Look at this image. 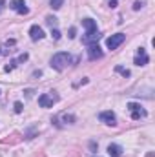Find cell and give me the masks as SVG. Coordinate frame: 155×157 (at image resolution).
I'll use <instances>...</instances> for the list:
<instances>
[{
  "label": "cell",
  "instance_id": "cell-13",
  "mask_svg": "<svg viewBox=\"0 0 155 157\" xmlns=\"http://www.w3.org/2000/svg\"><path fill=\"white\" fill-rule=\"evenodd\" d=\"M108 154H110V157H119L122 154V148L119 144H110L108 146Z\"/></svg>",
  "mask_w": 155,
  "mask_h": 157
},
{
  "label": "cell",
  "instance_id": "cell-17",
  "mask_svg": "<svg viewBox=\"0 0 155 157\" xmlns=\"http://www.w3.org/2000/svg\"><path fill=\"white\" fill-rule=\"evenodd\" d=\"M51 37H53L55 40H59V39H60V31H59L57 28H55V29H51Z\"/></svg>",
  "mask_w": 155,
  "mask_h": 157
},
{
  "label": "cell",
  "instance_id": "cell-16",
  "mask_svg": "<svg viewBox=\"0 0 155 157\" xmlns=\"http://www.w3.org/2000/svg\"><path fill=\"white\" fill-rule=\"evenodd\" d=\"M46 22H47L51 28H53V26H57V18H55V17H47V18H46Z\"/></svg>",
  "mask_w": 155,
  "mask_h": 157
},
{
  "label": "cell",
  "instance_id": "cell-11",
  "mask_svg": "<svg viewBox=\"0 0 155 157\" xmlns=\"http://www.w3.org/2000/svg\"><path fill=\"white\" fill-rule=\"evenodd\" d=\"M29 37H31V40L44 39V31H42V28H39V26H31V29H29Z\"/></svg>",
  "mask_w": 155,
  "mask_h": 157
},
{
  "label": "cell",
  "instance_id": "cell-15",
  "mask_svg": "<svg viewBox=\"0 0 155 157\" xmlns=\"http://www.w3.org/2000/svg\"><path fill=\"white\" fill-rule=\"evenodd\" d=\"M115 71H119L122 77H130V70H126V68H122V66H117Z\"/></svg>",
  "mask_w": 155,
  "mask_h": 157
},
{
  "label": "cell",
  "instance_id": "cell-12",
  "mask_svg": "<svg viewBox=\"0 0 155 157\" xmlns=\"http://www.w3.org/2000/svg\"><path fill=\"white\" fill-rule=\"evenodd\" d=\"M26 60H28V53H22V55H20L18 59H17V60H11V64H7V66H6L4 70H6V71H11L13 68H17V66H18L20 62H26Z\"/></svg>",
  "mask_w": 155,
  "mask_h": 157
},
{
  "label": "cell",
  "instance_id": "cell-2",
  "mask_svg": "<svg viewBox=\"0 0 155 157\" xmlns=\"http://www.w3.org/2000/svg\"><path fill=\"white\" fill-rule=\"evenodd\" d=\"M55 91H49V93H42L39 97V104L42 108H53V104L59 101V97L57 95H53Z\"/></svg>",
  "mask_w": 155,
  "mask_h": 157
},
{
  "label": "cell",
  "instance_id": "cell-8",
  "mask_svg": "<svg viewBox=\"0 0 155 157\" xmlns=\"http://www.w3.org/2000/svg\"><path fill=\"white\" fill-rule=\"evenodd\" d=\"M99 119L104 122V124H108V126H115L117 124V117L113 112H102L100 115H99Z\"/></svg>",
  "mask_w": 155,
  "mask_h": 157
},
{
  "label": "cell",
  "instance_id": "cell-4",
  "mask_svg": "<svg viewBox=\"0 0 155 157\" xmlns=\"http://www.w3.org/2000/svg\"><path fill=\"white\" fill-rule=\"evenodd\" d=\"M124 40H126V35H124V33H115V35L108 37V40H106V46H108L110 49H117V48H119Z\"/></svg>",
  "mask_w": 155,
  "mask_h": 157
},
{
  "label": "cell",
  "instance_id": "cell-3",
  "mask_svg": "<svg viewBox=\"0 0 155 157\" xmlns=\"http://www.w3.org/2000/svg\"><path fill=\"white\" fill-rule=\"evenodd\" d=\"M128 110H130L133 121H139V119L146 117V110H144L141 104H137V102H130V104H128Z\"/></svg>",
  "mask_w": 155,
  "mask_h": 157
},
{
  "label": "cell",
  "instance_id": "cell-21",
  "mask_svg": "<svg viewBox=\"0 0 155 157\" xmlns=\"http://www.w3.org/2000/svg\"><path fill=\"white\" fill-rule=\"evenodd\" d=\"M70 37H71V39L75 37V28H71V29H70Z\"/></svg>",
  "mask_w": 155,
  "mask_h": 157
},
{
  "label": "cell",
  "instance_id": "cell-5",
  "mask_svg": "<svg viewBox=\"0 0 155 157\" xmlns=\"http://www.w3.org/2000/svg\"><path fill=\"white\" fill-rule=\"evenodd\" d=\"M88 59H89V60H97V59H102V49H100V46H99L97 42L88 46Z\"/></svg>",
  "mask_w": 155,
  "mask_h": 157
},
{
  "label": "cell",
  "instance_id": "cell-19",
  "mask_svg": "<svg viewBox=\"0 0 155 157\" xmlns=\"http://www.w3.org/2000/svg\"><path fill=\"white\" fill-rule=\"evenodd\" d=\"M141 7H142V2H135L133 4V9H141Z\"/></svg>",
  "mask_w": 155,
  "mask_h": 157
},
{
  "label": "cell",
  "instance_id": "cell-10",
  "mask_svg": "<svg viewBox=\"0 0 155 157\" xmlns=\"http://www.w3.org/2000/svg\"><path fill=\"white\" fill-rule=\"evenodd\" d=\"M82 26L86 28V33H95V31H99V29H97V22H95L93 18H84V20H82Z\"/></svg>",
  "mask_w": 155,
  "mask_h": 157
},
{
  "label": "cell",
  "instance_id": "cell-14",
  "mask_svg": "<svg viewBox=\"0 0 155 157\" xmlns=\"http://www.w3.org/2000/svg\"><path fill=\"white\" fill-rule=\"evenodd\" d=\"M49 4H51V7H53V9H60V7H62V4H64V0H49Z\"/></svg>",
  "mask_w": 155,
  "mask_h": 157
},
{
  "label": "cell",
  "instance_id": "cell-20",
  "mask_svg": "<svg viewBox=\"0 0 155 157\" xmlns=\"http://www.w3.org/2000/svg\"><path fill=\"white\" fill-rule=\"evenodd\" d=\"M108 4H110V7H115V6H117V0H108Z\"/></svg>",
  "mask_w": 155,
  "mask_h": 157
},
{
  "label": "cell",
  "instance_id": "cell-18",
  "mask_svg": "<svg viewBox=\"0 0 155 157\" xmlns=\"http://www.w3.org/2000/svg\"><path fill=\"white\" fill-rule=\"evenodd\" d=\"M15 112H17V113L22 112V102H15Z\"/></svg>",
  "mask_w": 155,
  "mask_h": 157
},
{
  "label": "cell",
  "instance_id": "cell-6",
  "mask_svg": "<svg viewBox=\"0 0 155 157\" xmlns=\"http://www.w3.org/2000/svg\"><path fill=\"white\" fill-rule=\"evenodd\" d=\"M148 60H150V57H148V53H146V49L144 48H139L137 49V55H135V64L137 66H146L148 64Z\"/></svg>",
  "mask_w": 155,
  "mask_h": 157
},
{
  "label": "cell",
  "instance_id": "cell-7",
  "mask_svg": "<svg viewBox=\"0 0 155 157\" xmlns=\"http://www.w3.org/2000/svg\"><path fill=\"white\" fill-rule=\"evenodd\" d=\"M9 6H11L13 11H17V13H20V15H28V13H29V9H28V6H26L24 0H13Z\"/></svg>",
  "mask_w": 155,
  "mask_h": 157
},
{
  "label": "cell",
  "instance_id": "cell-1",
  "mask_svg": "<svg viewBox=\"0 0 155 157\" xmlns=\"http://www.w3.org/2000/svg\"><path fill=\"white\" fill-rule=\"evenodd\" d=\"M71 62H73V59H71V55H70V53H66V51L55 53V55L51 57V60H49L51 68H53V70H57V71H62V70H66V68H68Z\"/></svg>",
  "mask_w": 155,
  "mask_h": 157
},
{
  "label": "cell",
  "instance_id": "cell-9",
  "mask_svg": "<svg viewBox=\"0 0 155 157\" xmlns=\"http://www.w3.org/2000/svg\"><path fill=\"white\" fill-rule=\"evenodd\" d=\"M99 39H100V33H99V31H95V33H86V35L82 37V44L89 46V44H95V42H99Z\"/></svg>",
  "mask_w": 155,
  "mask_h": 157
}]
</instances>
